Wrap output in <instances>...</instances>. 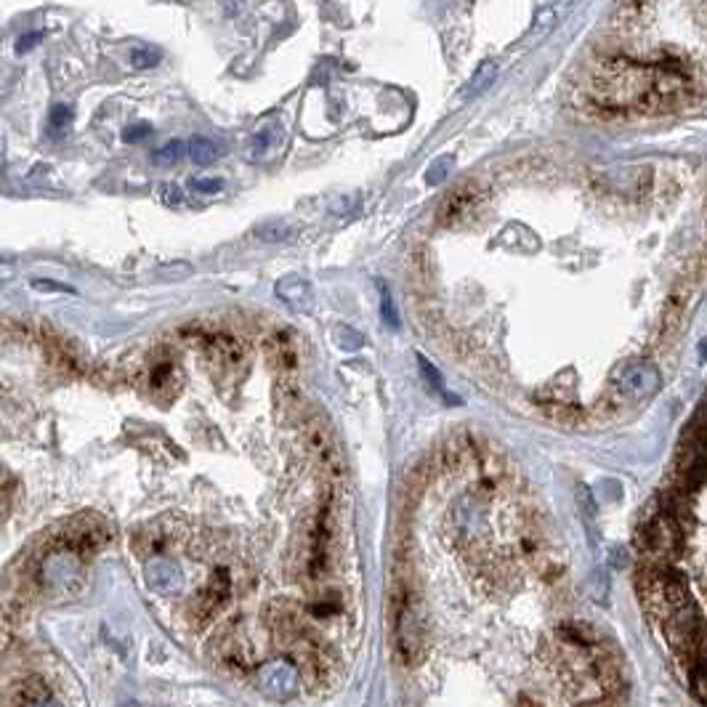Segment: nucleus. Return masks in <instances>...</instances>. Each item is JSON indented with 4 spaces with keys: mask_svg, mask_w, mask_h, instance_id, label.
<instances>
[{
    "mask_svg": "<svg viewBox=\"0 0 707 707\" xmlns=\"http://www.w3.org/2000/svg\"><path fill=\"white\" fill-rule=\"evenodd\" d=\"M181 386V373L176 367V362L162 359L157 365H152L149 370V389L154 394H168V389H178Z\"/></svg>",
    "mask_w": 707,
    "mask_h": 707,
    "instance_id": "obj_9",
    "label": "nucleus"
},
{
    "mask_svg": "<svg viewBox=\"0 0 707 707\" xmlns=\"http://www.w3.org/2000/svg\"><path fill=\"white\" fill-rule=\"evenodd\" d=\"M378 287L383 290V293H381V317H383V322H386L391 330H399V314H397V306H394V298H391L386 282H378Z\"/></svg>",
    "mask_w": 707,
    "mask_h": 707,
    "instance_id": "obj_16",
    "label": "nucleus"
},
{
    "mask_svg": "<svg viewBox=\"0 0 707 707\" xmlns=\"http://www.w3.org/2000/svg\"><path fill=\"white\" fill-rule=\"evenodd\" d=\"M450 162H452L450 157H447V160H436V162L431 165L434 170H428V176H426V178H428V184H436V181L442 178V173H447V165H450Z\"/></svg>",
    "mask_w": 707,
    "mask_h": 707,
    "instance_id": "obj_26",
    "label": "nucleus"
},
{
    "mask_svg": "<svg viewBox=\"0 0 707 707\" xmlns=\"http://www.w3.org/2000/svg\"><path fill=\"white\" fill-rule=\"evenodd\" d=\"M69 122H72V106H69V104H53L51 112H48V125H51V130L59 133V130H64Z\"/></svg>",
    "mask_w": 707,
    "mask_h": 707,
    "instance_id": "obj_18",
    "label": "nucleus"
},
{
    "mask_svg": "<svg viewBox=\"0 0 707 707\" xmlns=\"http://www.w3.org/2000/svg\"><path fill=\"white\" fill-rule=\"evenodd\" d=\"M591 591H593V599H596V601L607 604V596H609V580H607V575H604L601 570L591 575Z\"/></svg>",
    "mask_w": 707,
    "mask_h": 707,
    "instance_id": "obj_23",
    "label": "nucleus"
},
{
    "mask_svg": "<svg viewBox=\"0 0 707 707\" xmlns=\"http://www.w3.org/2000/svg\"><path fill=\"white\" fill-rule=\"evenodd\" d=\"M474 200H476V189L471 186V184H460V186H455V192L452 194H447V200L442 202V208H439V221L442 224H455L471 205H474Z\"/></svg>",
    "mask_w": 707,
    "mask_h": 707,
    "instance_id": "obj_8",
    "label": "nucleus"
},
{
    "mask_svg": "<svg viewBox=\"0 0 707 707\" xmlns=\"http://www.w3.org/2000/svg\"><path fill=\"white\" fill-rule=\"evenodd\" d=\"M77 551L72 548H61V551H53L43 567H40V575H43V585L51 588V591H64L72 580H80V562H77Z\"/></svg>",
    "mask_w": 707,
    "mask_h": 707,
    "instance_id": "obj_6",
    "label": "nucleus"
},
{
    "mask_svg": "<svg viewBox=\"0 0 707 707\" xmlns=\"http://www.w3.org/2000/svg\"><path fill=\"white\" fill-rule=\"evenodd\" d=\"M277 295H279V301L282 303H287L293 311H298V314H311V309H314V290H311V285L303 279V277H298V274H287V277H282L279 282H277Z\"/></svg>",
    "mask_w": 707,
    "mask_h": 707,
    "instance_id": "obj_7",
    "label": "nucleus"
},
{
    "mask_svg": "<svg viewBox=\"0 0 707 707\" xmlns=\"http://www.w3.org/2000/svg\"><path fill=\"white\" fill-rule=\"evenodd\" d=\"M192 186L202 194H213V192H221L224 189V181L221 178H194Z\"/></svg>",
    "mask_w": 707,
    "mask_h": 707,
    "instance_id": "obj_25",
    "label": "nucleus"
},
{
    "mask_svg": "<svg viewBox=\"0 0 707 707\" xmlns=\"http://www.w3.org/2000/svg\"><path fill=\"white\" fill-rule=\"evenodd\" d=\"M255 684H258V692L263 697H269L274 703H287L298 692V673L290 663L274 660V663H266L255 671Z\"/></svg>",
    "mask_w": 707,
    "mask_h": 707,
    "instance_id": "obj_4",
    "label": "nucleus"
},
{
    "mask_svg": "<svg viewBox=\"0 0 707 707\" xmlns=\"http://www.w3.org/2000/svg\"><path fill=\"white\" fill-rule=\"evenodd\" d=\"M37 43H40V32H27V35L16 43V51H19V53H27V51L35 48Z\"/></svg>",
    "mask_w": 707,
    "mask_h": 707,
    "instance_id": "obj_27",
    "label": "nucleus"
},
{
    "mask_svg": "<svg viewBox=\"0 0 707 707\" xmlns=\"http://www.w3.org/2000/svg\"><path fill=\"white\" fill-rule=\"evenodd\" d=\"M615 383L625 399H649L660 391L663 375L649 362H628L617 370Z\"/></svg>",
    "mask_w": 707,
    "mask_h": 707,
    "instance_id": "obj_3",
    "label": "nucleus"
},
{
    "mask_svg": "<svg viewBox=\"0 0 707 707\" xmlns=\"http://www.w3.org/2000/svg\"><path fill=\"white\" fill-rule=\"evenodd\" d=\"M577 508H580V514H583V519L588 524L596 519V500H593V495H591V490L585 484H577Z\"/></svg>",
    "mask_w": 707,
    "mask_h": 707,
    "instance_id": "obj_19",
    "label": "nucleus"
},
{
    "mask_svg": "<svg viewBox=\"0 0 707 707\" xmlns=\"http://www.w3.org/2000/svg\"><path fill=\"white\" fill-rule=\"evenodd\" d=\"M495 75H498V64H495V61H484V64L476 69V75L471 77V85L463 90V96H466V98H474V96H479V93H482L487 85H492Z\"/></svg>",
    "mask_w": 707,
    "mask_h": 707,
    "instance_id": "obj_14",
    "label": "nucleus"
},
{
    "mask_svg": "<svg viewBox=\"0 0 707 707\" xmlns=\"http://www.w3.org/2000/svg\"><path fill=\"white\" fill-rule=\"evenodd\" d=\"M21 707H61V703H56L40 681H29V687H21Z\"/></svg>",
    "mask_w": 707,
    "mask_h": 707,
    "instance_id": "obj_13",
    "label": "nucleus"
},
{
    "mask_svg": "<svg viewBox=\"0 0 707 707\" xmlns=\"http://www.w3.org/2000/svg\"><path fill=\"white\" fill-rule=\"evenodd\" d=\"M130 61H133L136 69L154 67V64L160 61V51H154V48H136V51L130 53Z\"/></svg>",
    "mask_w": 707,
    "mask_h": 707,
    "instance_id": "obj_22",
    "label": "nucleus"
},
{
    "mask_svg": "<svg viewBox=\"0 0 707 707\" xmlns=\"http://www.w3.org/2000/svg\"><path fill=\"white\" fill-rule=\"evenodd\" d=\"M181 154H184V144H181V141H170V144H165V146H160V149L154 152V162H160V165H173V162H178Z\"/></svg>",
    "mask_w": 707,
    "mask_h": 707,
    "instance_id": "obj_20",
    "label": "nucleus"
},
{
    "mask_svg": "<svg viewBox=\"0 0 707 707\" xmlns=\"http://www.w3.org/2000/svg\"><path fill=\"white\" fill-rule=\"evenodd\" d=\"M149 133H152V125H149V122H136V125H130V128L122 133V138H125L128 144H136V141L146 138Z\"/></svg>",
    "mask_w": 707,
    "mask_h": 707,
    "instance_id": "obj_24",
    "label": "nucleus"
},
{
    "mask_svg": "<svg viewBox=\"0 0 707 707\" xmlns=\"http://www.w3.org/2000/svg\"><path fill=\"white\" fill-rule=\"evenodd\" d=\"M681 522L665 508L641 524L636 548L644 556L647 567H668L681 551Z\"/></svg>",
    "mask_w": 707,
    "mask_h": 707,
    "instance_id": "obj_1",
    "label": "nucleus"
},
{
    "mask_svg": "<svg viewBox=\"0 0 707 707\" xmlns=\"http://www.w3.org/2000/svg\"><path fill=\"white\" fill-rule=\"evenodd\" d=\"M266 349H269L274 365H279V367H285V370L295 367L298 357H295V346H293V341H290L287 333H277V335H271L269 343H266Z\"/></svg>",
    "mask_w": 707,
    "mask_h": 707,
    "instance_id": "obj_11",
    "label": "nucleus"
},
{
    "mask_svg": "<svg viewBox=\"0 0 707 707\" xmlns=\"http://www.w3.org/2000/svg\"><path fill=\"white\" fill-rule=\"evenodd\" d=\"M335 343H338L343 351H357V349L365 346V338H362L354 327H349V325H338V327H335Z\"/></svg>",
    "mask_w": 707,
    "mask_h": 707,
    "instance_id": "obj_17",
    "label": "nucleus"
},
{
    "mask_svg": "<svg viewBox=\"0 0 707 707\" xmlns=\"http://www.w3.org/2000/svg\"><path fill=\"white\" fill-rule=\"evenodd\" d=\"M418 365H420V373H423V378H426V383L439 394V397H444V399H450L452 405H458V399L452 397V394H447V386H444V381H442V375H439V370L431 365V359L428 357H423V354H418Z\"/></svg>",
    "mask_w": 707,
    "mask_h": 707,
    "instance_id": "obj_15",
    "label": "nucleus"
},
{
    "mask_svg": "<svg viewBox=\"0 0 707 707\" xmlns=\"http://www.w3.org/2000/svg\"><path fill=\"white\" fill-rule=\"evenodd\" d=\"M144 580L160 596H178L184 591V570L176 559L168 556L149 559L144 567Z\"/></svg>",
    "mask_w": 707,
    "mask_h": 707,
    "instance_id": "obj_5",
    "label": "nucleus"
},
{
    "mask_svg": "<svg viewBox=\"0 0 707 707\" xmlns=\"http://www.w3.org/2000/svg\"><path fill=\"white\" fill-rule=\"evenodd\" d=\"M165 202H170V205L178 202V189L176 186H165Z\"/></svg>",
    "mask_w": 707,
    "mask_h": 707,
    "instance_id": "obj_28",
    "label": "nucleus"
},
{
    "mask_svg": "<svg viewBox=\"0 0 707 707\" xmlns=\"http://www.w3.org/2000/svg\"><path fill=\"white\" fill-rule=\"evenodd\" d=\"M692 687H695V695L700 697V703H705L707 707V663L695 665V671H692Z\"/></svg>",
    "mask_w": 707,
    "mask_h": 707,
    "instance_id": "obj_21",
    "label": "nucleus"
},
{
    "mask_svg": "<svg viewBox=\"0 0 707 707\" xmlns=\"http://www.w3.org/2000/svg\"><path fill=\"white\" fill-rule=\"evenodd\" d=\"M189 157H192V162H197V165H210L213 160L221 157V146H218L216 141L205 138V136H197V138L189 144Z\"/></svg>",
    "mask_w": 707,
    "mask_h": 707,
    "instance_id": "obj_12",
    "label": "nucleus"
},
{
    "mask_svg": "<svg viewBox=\"0 0 707 707\" xmlns=\"http://www.w3.org/2000/svg\"><path fill=\"white\" fill-rule=\"evenodd\" d=\"M205 346H208V354L218 362L237 365L242 359V346L232 335H208Z\"/></svg>",
    "mask_w": 707,
    "mask_h": 707,
    "instance_id": "obj_10",
    "label": "nucleus"
},
{
    "mask_svg": "<svg viewBox=\"0 0 707 707\" xmlns=\"http://www.w3.org/2000/svg\"><path fill=\"white\" fill-rule=\"evenodd\" d=\"M668 647L681 663H697L707 647V631L697 612L695 599L673 609L665 620H660Z\"/></svg>",
    "mask_w": 707,
    "mask_h": 707,
    "instance_id": "obj_2",
    "label": "nucleus"
},
{
    "mask_svg": "<svg viewBox=\"0 0 707 707\" xmlns=\"http://www.w3.org/2000/svg\"><path fill=\"white\" fill-rule=\"evenodd\" d=\"M700 357H703V359L707 357V343H703V346H700Z\"/></svg>",
    "mask_w": 707,
    "mask_h": 707,
    "instance_id": "obj_29",
    "label": "nucleus"
}]
</instances>
